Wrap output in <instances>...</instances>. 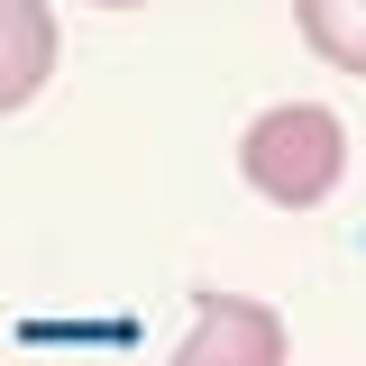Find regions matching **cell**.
Segmentation results:
<instances>
[{
  "label": "cell",
  "instance_id": "1",
  "mask_svg": "<svg viewBox=\"0 0 366 366\" xmlns=\"http://www.w3.org/2000/svg\"><path fill=\"white\" fill-rule=\"evenodd\" d=\"M238 174L247 192H266L274 211H320L339 174H348V129H339V110L330 101H274L247 119L238 137Z\"/></svg>",
  "mask_w": 366,
  "mask_h": 366
},
{
  "label": "cell",
  "instance_id": "2",
  "mask_svg": "<svg viewBox=\"0 0 366 366\" xmlns=\"http://www.w3.org/2000/svg\"><path fill=\"white\" fill-rule=\"evenodd\" d=\"M293 339H284V312L257 302V293H192V339H183L165 366H284Z\"/></svg>",
  "mask_w": 366,
  "mask_h": 366
},
{
  "label": "cell",
  "instance_id": "3",
  "mask_svg": "<svg viewBox=\"0 0 366 366\" xmlns=\"http://www.w3.org/2000/svg\"><path fill=\"white\" fill-rule=\"evenodd\" d=\"M55 83V9L46 0H0V119L28 110Z\"/></svg>",
  "mask_w": 366,
  "mask_h": 366
},
{
  "label": "cell",
  "instance_id": "4",
  "mask_svg": "<svg viewBox=\"0 0 366 366\" xmlns=\"http://www.w3.org/2000/svg\"><path fill=\"white\" fill-rule=\"evenodd\" d=\"M293 28H302V46L320 64L366 83V0H293Z\"/></svg>",
  "mask_w": 366,
  "mask_h": 366
},
{
  "label": "cell",
  "instance_id": "5",
  "mask_svg": "<svg viewBox=\"0 0 366 366\" xmlns=\"http://www.w3.org/2000/svg\"><path fill=\"white\" fill-rule=\"evenodd\" d=\"M92 9H147V0H92Z\"/></svg>",
  "mask_w": 366,
  "mask_h": 366
}]
</instances>
